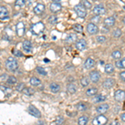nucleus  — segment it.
I'll return each instance as SVG.
<instances>
[{"label":"nucleus","mask_w":125,"mask_h":125,"mask_svg":"<svg viewBox=\"0 0 125 125\" xmlns=\"http://www.w3.org/2000/svg\"><path fill=\"white\" fill-rule=\"evenodd\" d=\"M6 68H7L9 71H14L19 67V63L18 61L13 57H9L7 59V61L5 62Z\"/></svg>","instance_id":"1"},{"label":"nucleus","mask_w":125,"mask_h":125,"mask_svg":"<svg viewBox=\"0 0 125 125\" xmlns=\"http://www.w3.org/2000/svg\"><path fill=\"white\" fill-rule=\"evenodd\" d=\"M44 29H45V26L42 22H39V23L33 24L31 27V31L34 35H39L44 31Z\"/></svg>","instance_id":"2"},{"label":"nucleus","mask_w":125,"mask_h":125,"mask_svg":"<svg viewBox=\"0 0 125 125\" xmlns=\"http://www.w3.org/2000/svg\"><path fill=\"white\" fill-rule=\"evenodd\" d=\"M74 11L76 12V13L78 14V17L80 18H84L87 15V10L81 3L74 6Z\"/></svg>","instance_id":"3"},{"label":"nucleus","mask_w":125,"mask_h":125,"mask_svg":"<svg viewBox=\"0 0 125 125\" xmlns=\"http://www.w3.org/2000/svg\"><path fill=\"white\" fill-rule=\"evenodd\" d=\"M108 123V118L104 115H98L93 120V125H105Z\"/></svg>","instance_id":"4"},{"label":"nucleus","mask_w":125,"mask_h":125,"mask_svg":"<svg viewBox=\"0 0 125 125\" xmlns=\"http://www.w3.org/2000/svg\"><path fill=\"white\" fill-rule=\"evenodd\" d=\"M28 111H29V113L31 115H33V117H35V118H40V117H41V113H40V111L35 106L29 105Z\"/></svg>","instance_id":"5"},{"label":"nucleus","mask_w":125,"mask_h":125,"mask_svg":"<svg viewBox=\"0 0 125 125\" xmlns=\"http://www.w3.org/2000/svg\"><path fill=\"white\" fill-rule=\"evenodd\" d=\"M16 33L19 37L23 36L24 33H25V26L23 22H19L16 25Z\"/></svg>","instance_id":"6"},{"label":"nucleus","mask_w":125,"mask_h":125,"mask_svg":"<svg viewBox=\"0 0 125 125\" xmlns=\"http://www.w3.org/2000/svg\"><path fill=\"white\" fill-rule=\"evenodd\" d=\"M125 98V94H124V90H117V91L114 93V98H115L116 101L118 102H122L124 100Z\"/></svg>","instance_id":"7"},{"label":"nucleus","mask_w":125,"mask_h":125,"mask_svg":"<svg viewBox=\"0 0 125 125\" xmlns=\"http://www.w3.org/2000/svg\"><path fill=\"white\" fill-rule=\"evenodd\" d=\"M87 31L88 32V33L92 34V35L93 34H96L98 31V28L96 24H94L93 23H88V26H87Z\"/></svg>","instance_id":"8"},{"label":"nucleus","mask_w":125,"mask_h":125,"mask_svg":"<svg viewBox=\"0 0 125 125\" xmlns=\"http://www.w3.org/2000/svg\"><path fill=\"white\" fill-rule=\"evenodd\" d=\"M94 14L98 16V15H102L105 13V9L102 4H98L96 5L95 7L94 8Z\"/></svg>","instance_id":"9"},{"label":"nucleus","mask_w":125,"mask_h":125,"mask_svg":"<svg viewBox=\"0 0 125 125\" xmlns=\"http://www.w3.org/2000/svg\"><path fill=\"white\" fill-rule=\"evenodd\" d=\"M100 79V74L98 71H92L89 75V80H91L93 83H97Z\"/></svg>","instance_id":"10"},{"label":"nucleus","mask_w":125,"mask_h":125,"mask_svg":"<svg viewBox=\"0 0 125 125\" xmlns=\"http://www.w3.org/2000/svg\"><path fill=\"white\" fill-rule=\"evenodd\" d=\"M114 83H115L114 79H113V78H107L105 81L104 82V83H103V86H104V88H107V89H109V88H112L114 87Z\"/></svg>","instance_id":"11"},{"label":"nucleus","mask_w":125,"mask_h":125,"mask_svg":"<svg viewBox=\"0 0 125 125\" xmlns=\"http://www.w3.org/2000/svg\"><path fill=\"white\" fill-rule=\"evenodd\" d=\"M108 108H109V106H108V104H103L101 105H99L98 107H97L96 108V111L98 113V114H105L107 111L108 110Z\"/></svg>","instance_id":"12"},{"label":"nucleus","mask_w":125,"mask_h":125,"mask_svg":"<svg viewBox=\"0 0 125 125\" xmlns=\"http://www.w3.org/2000/svg\"><path fill=\"white\" fill-rule=\"evenodd\" d=\"M44 10H45V6L43 3H38L33 9V11L36 14H41L44 12Z\"/></svg>","instance_id":"13"},{"label":"nucleus","mask_w":125,"mask_h":125,"mask_svg":"<svg viewBox=\"0 0 125 125\" xmlns=\"http://www.w3.org/2000/svg\"><path fill=\"white\" fill-rule=\"evenodd\" d=\"M23 48L26 53H30L32 50V43L29 40H24L23 43Z\"/></svg>","instance_id":"14"},{"label":"nucleus","mask_w":125,"mask_h":125,"mask_svg":"<svg viewBox=\"0 0 125 125\" xmlns=\"http://www.w3.org/2000/svg\"><path fill=\"white\" fill-rule=\"evenodd\" d=\"M94 65H95V61L91 58H87L85 62H84V67H85L87 69H90V68H94Z\"/></svg>","instance_id":"15"},{"label":"nucleus","mask_w":125,"mask_h":125,"mask_svg":"<svg viewBox=\"0 0 125 125\" xmlns=\"http://www.w3.org/2000/svg\"><path fill=\"white\" fill-rule=\"evenodd\" d=\"M87 47V43L84 39H80L79 41H78L76 43V48L78 50H84Z\"/></svg>","instance_id":"16"},{"label":"nucleus","mask_w":125,"mask_h":125,"mask_svg":"<svg viewBox=\"0 0 125 125\" xmlns=\"http://www.w3.org/2000/svg\"><path fill=\"white\" fill-rule=\"evenodd\" d=\"M62 9V5L61 3H51L50 5V10H51L53 13H57V12L60 11Z\"/></svg>","instance_id":"17"},{"label":"nucleus","mask_w":125,"mask_h":125,"mask_svg":"<svg viewBox=\"0 0 125 125\" xmlns=\"http://www.w3.org/2000/svg\"><path fill=\"white\" fill-rule=\"evenodd\" d=\"M115 23V19L114 17H108L104 20V24L108 27H112Z\"/></svg>","instance_id":"18"},{"label":"nucleus","mask_w":125,"mask_h":125,"mask_svg":"<svg viewBox=\"0 0 125 125\" xmlns=\"http://www.w3.org/2000/svg\"><path fill=\"white\" fill-rule=\"evenodd\" d=\"M49 88L53 93H58L60 90V86L57 83H52L49 85Z\"/></svg>","instance_id":"19"},{"label":"nucleus","mask_w":125,"mask_h":125,"mask_svg":"<svg viewBox=\"0 0 125 125\" xmlns=\"http://www.w3.org/2000/svg\"><path fill=\"white\" fill-rule=\"evenodd\" d=\"M67 91L71 94H75V92L77 91V86L73 83H69L67 87Z\"/></svg>","instance_id":"20"},{"label":"nucleus","mask_w":125,"mask_h":125,"mask_svg":"<svg viewBox=\"0 0 125 125\" xmlns=\"http://www.w3.org/2000/svg\"><path fill=\"white\" fill-rule=\"evenodd\" d=\"M77 40V35L75 33H69L66 38V41L68 43H74Z\"/></svg>","instance_id":"21"},{"label":"nucleus","mask_w":125,"mask_h":125,"mask_svg":"<svg viewBox=\"0 0 125 125\" xmlns=\"http://www.w3.org/2000/svg\"><path fill=\"white\" fill-rule=\"evenodd\" d=\"M105 100H106V96L100 94V95L95 96V98H94L93 101H94V104H98V103H101L103 101H105Z\"/></svg>","instance_id":"22"},{"label":"nucleus","mask_w":125,"mask_h":125,"mask_svg":"<svg viewBox=\"0 0 125 125\" xmlns=\"http://www.w3.org/2000/svg\"><path fill=\"white\" fill-rule=\"evenodd\" d=\"M98 93V88H94V87H92V88H89L88 89H87L86 91V94L87 96H94Z\"/></svg>","instance_id":"23"},{"label":"nucleus","mask_w":125,"mask_h":125,"mask_svg":"<svg viewBox=\"0 0 125 125\" xmlns=\"http://www.w3.org/2000/svg\"><path fill=\"white\" fill-rule=\"evenodd\" d=\"M104 71H105L106 73H108V74H110V73H114V65H113V64H111V63L106 64L105 68H104Z\"/></svg>","instance_id":"24"},{"label":"nucleus","mask_w":125,"mask_h":125,"mask_svg":"<svg viewBox=\"0 0 125 125\" xmlns=\"http://www.w3.org/2000/svg\"><path fill=\"white\" fill-rule=\"evenodd\" d=\"M8 14H9V11L5 7H1L0 9V17H2V19L8 18Z\"/></svg>","instance_id":"25"},{"label":"nucleus","mask_w":125,"mask_h":125,"mask_svg":"<svg viewBox=\"0 0 125 125\" xmlns=\"http://www.w3.org/2000/svg\"><path fill=\"white\" fill-rule=\"evenodd\" d=\"M88 122V118L87 116H82L78 118V125H86Z\"/></svg>","instance_id":"26"},{"label":"nucleus","mask_w":125,"mask_h":125,"mask_svg":"<svg viewBox=\"0 0 125 125\" xmlns=\"http://www.w3.org/2000/svg\"><path fill=\"white\" fill-rule=\"evenodd\" d=\"M76 108L78 111H85L88 109V105L85 103H78L76 105Z\"/></svg>","instance_id":"27"},{"label":"nucleus","mask_w":125,"mask_h":125,"mask_svg":"<svg viewBox=\"0 0 125 125\" xmlns=\"http://www.w3.org/2000/svg\"><path fill=\"white\" fill-rule=\"evenodd\" d=\"M30 83H31V85L33 86H39L41 84V81H40L39 78H36V77H33L31 78V79H30Z\"/></svg>","instance_id":"28"},{"label":"nucleus","mask_w":125,"mask_h":125,"mask_svg":"<svg viewBox=\"0 0 125 125\" xmlns=\"http://www.w3.org/2000/svg\"><path fill=\"white\" fill-rule=\"evenodd\" d=\"M89 83H90V80L88 77H83L80 80V83H81V85L83 87H87L89 84Z\"/></svg>","instance_id":"29"},{"label":"nucleus","mask_w":125,"mask_h":125,"mask_svg":"<svg viewBox=\"0 0 125 125\" xmlns=\"http://www.w3.org/2000/svg\"><path fill=\"white\" fill-rule=\"evenodd\" d=\"M73 29L75 32H77V33H83V26L81 24H74L73 25Z\"/></svg>","instance_id":"30"},{"label":"nucleus","mask_w":125,"mask_h":125,"mask_svg":"<svg viewBox=\"0 0 125 125\" xmlns=\"http://www.w3.org/2000/svg\"><path fill=\"white\" fill-rule=\"evenodd\" d=\"M17 83V78L13 76H10L9 77V78L7 79V83L8 84H10V85H13Z\"/></svg>","instance_id":"31"},{"label":"nucleus","mask_w":125,"mask_h":125,"mask_svg":"<svg viewBox=\"0 0 125 125\" xmlns=\"http://www.w3.org/2000/svg\"><path fill=\"white\" fill-rule=\"evenodd\" d=\"M125 59L124 58H123V60H120V61H117L115 65L116 67L118 68H124L125 67Z\"/></svg>","instance_id":"32"},{"label":"nucleus","mask_w":125,"mask_h":125,"mask_svg":"<svg viewBox=\"0 0 125 125\" xmlns=\"http://www.w3.org/2000/svg\"><path fill=\"white\" fill-rule=\"evenodd\" d=\"M23 94H25L26 95H33V93H34V90L33 89H32V88H23Z\"/></svg>","instance_id":"33"},{"label":"nucleus","mask_w":125,"mask_h":125,"mask_svg":"<svg viewBox=\"0 0 125 125\" xmlns=\"http://www.w3.org/2000/svg\"><path fill=\"white\" fill-rule=\"evenodd\" d=\"M112 57L114 58V59H118L122 57V53L118 50H116V51H114L112 53Z\"/></svg>","instance_id":"34"},{"label":"nucleus","mask_w":125,"mask_h":125,"mask_svg":"<svg viewBox=\"0 0 125 125\" xmlns=\"http://www.w3.org/2000/svg\"><path fill=\"white\" fill-rule=\"evenodd\" d=\"M81 4L83 6L84 8H85V9H90L92 8V3H89L88 1H83V3H81Z\"/></svg>","instance_id":"35"},{"label":"nucleus","mask_w":125,"mask_h":125,"mask_svg":"<svg viewBox=\"0 0 125 125\" xmlns=\"http://www.w3.org/2000/svg\"><path fill=\"white\" fill-rule=\"evenodd\" d=\"M113 35L115 38H119L120 36L122 35V31H121L119 29H116L114 31V33H113Z\"/></svg>","instance_id":"36"},{"label":"nucleus","mask_w":125,"mask_h":125,"mask_svg":"<svg viewBox=\"0 0 125 125\" xmlns=\"http://www.w3.org/2000/svg\"><path fill=\"white\" fill-rule=\"evenodd\" d=\"M37 72L39 73V74H41V75H47V71H46L43 68L38 67L37 68Z\"/></svg>","instance_id":"37"},{"label":"nucleus","mask_w":125,"mask_h":125,"mask_svg":"<svg viewBox=\"0 0 125 125\" xmlns=\"http://www.w3.org/2000/svg\"><path fill=\"white\" fill-rule=\"evenodd\" d=\"M57 20H58L57 17H56L55 15H53V16H50L49 17V19H48V22L52 24H54L55 23H57Z\"/></svg>","instance_id":"38"},{"label":"nucleus","mask_w":125,"mask_h":125,"mask_svg":"<svg viewBox=\"0 0 125 125\" xmlns=\"http://www.w3.org/2000/svg\"><path fill=\"white\" fill-rule=\"evenodd\" d=\"M63 120H64V118H62V116H58V117H57V118H56L55 123H56V124H57V125H60V124H62V123H63Z\"/></svg>","instance_id":"39"},{"label":"nucleus","mask_w":125,"mask_h":125,"mask_svg":"<svg viewBox=\"0 0 125 125\" xmlns=\"http://www.w3.org/2000/svg\"><path fill=\"white\" fill-rule=\"evenodd\" d=\"M97 41L100 43H103L106 41V38L104 37V36H98V37H97Z\"/></svg>","instance_id":"40"},{"label":"nucleus","mask_w":125,"mask_h":125,"mask_svg":"<svg viewBox=\"0 0 125 125\" xmlns=\"http://www.w3.org/2000/svg\"><path fill=\"white\" fill-rule=\"evenodd\" d=\"M24 88H25V85H24V83H19V85H17V87H16V89H17L18 91H19V92H22Z\"/></svg>","instance_id":"41"},{"label":"nucleus","mask_w":125,"mask_h":125,"mask_svg":"<svg viewBox=\"0 0 125 125\" xmlns=\"http://www.w3.org/2000/svg\"><path fill=\"white\" fill-rule=\"evenodd\" d=\"M24 4H25V1H23V0H18L15 3V6H17V7H22Z\"/></svg>","instance_id":"42"},{"label":"nucleus","mask_w":125,"mask_h":125,"mask_svg":"<svg viewBox=\"0 0 125 125\" xmlns=\"http://www.w3.org/2000/svg\"><path fill=\"white\" fill-rule=\"evenodd\" d=\"M13 53H14L15 56H18V57H23V53H21L20 51H19V50H13Z\"/></svg>","instance_id":"43"},{"label":"nucleus","mask_w":125,"mask_h":125,"mask_svg":"<svg viewBox=\"0 0 125 125\" xmlns=\"http://www.w3.org/2000/svg\"><path fill=\"white\" fill-rule=\"evenodd\" d=\"M125 72L124 71H123L122 73H120V78H121V79H122V81H124L125 80Z\"/></svg>","instance_id":"44"},{"label":"nucleus","mask_w":125,"mask_h":125,"mask_svg":"<svg viewBox=\"0 0 125 125\" xmlns=\"http://www.w3.org/2000/svg\"><path fill=\"white\" fill-rule=\"evenodd\" d=\"M110 125H120V124H119V123H118V121L114 120V121H113V122L111 123Z\"/></svg>","instance_id":"45"},{"label":"nucleus","mask_w":125,"mask_h":125,"mask_svg":"<svg viewBox=\"0 0 125 125\" xmlns=\"http://www.w3.org/2000/svg\"><path fill=\"white\" fill-rule=\"evenodd\" d=\"M121 118H122L123 122H124L125 121V114H122V115H121Z\"/></svg>","instance_id":"46"},{"label":"nucleus","mask_w":125,"mask_h":125,"mask_svg":"<svg viewBox=\"0 0 125 125\" xmlns=\"http://www.w3.org/2000/svg\"><path fill=\"white\" fill-rule=\"evenodd\" d=\"M44 61H45L46 62H49V60L47 59V58H45V59H44Z\"/></svg>","instance_id":"47"}]
</instances>
